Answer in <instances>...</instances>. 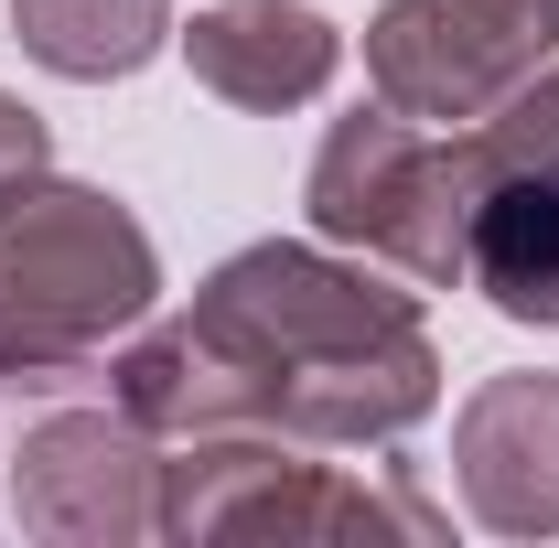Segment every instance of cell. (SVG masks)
Listing matches in <instances>:
<instances>
[{
    "label": "cell",
    "mask_w": 559,
    "mask_h": 548,
    "mask_svg": "<svg viewBox=\"0 0 559 548\" xmlns=\"http://www.w3.org/2000/svg\"><path fill=\"white\" fill-rule=\"evenodd\" d=\"M108 398L151 441L290 430L323 452H366L441 409V344L409 290L366 259H334V237H259L205 270L194 312L119 344Z\"/></svg>",
    "instance_id": "obj_1"
},
{
    "label": "cell",
    "mask_w": 559,
    "mask_h": 548,
    "mask_svg": "<svg viewBox=\"0 0 559 548\" xmlns=\"http://www.w3.org/2000/svg\"><path fill=\"white\" fill-rule=\"evenodd\" d=\"M162 248L119 194L33 172L0 194V388H75L151 323Z\"/></svg>",
    "instance_id": "obj_2"
},
{
    "label": "cell",
    "mask_w": 559,
    "mask_h": 548,
    "mask_svg": "<svg viewBox=\"0 0 559 548\" xmlns=\"http://www.w3.org/2000/svg\"><path fill=\"white\" fill-rule=\"evenodd\" d=\"M452 516L419 495L399 463L345 474L323 463V441L290 430H205V441H162V538H441Z\"/></svg>",
    "instance_id": "obj_3"
},
{
    "label": "cell",
    "mask_w": 559,
    "mask_h": 548,
    "mask_svg": "<svg viewBox=\"0 0 559 548\" xmlns=\"http://www.w3.org/2000/svg\"><path fill=\"white\" fill-rule=\"evenodd\" d=\"M301 215H312V237H334L355 259L452 290L463 279V226H474V172H463L452 130H430V119L377 97V108L323 130Z\"/></svg>",
    "instance_id": "obj_4"
},
{
    "label": "cell",
    "mask_w": 559,
    "mask_h": 548,
    "mask_svg": "<svg viewBox=\"0 0 559 548\" xmlns=\"http://www.w3.org/2000/svg\"><path fill=\"white\" fill-rule=\"evenodd\" d=\"M559 55V0H388L366 22V86L430 130L485 119Z\"/></svg>",
    "instance_id": "obj_5"
},
{
    "label": "cell",
    "mask_w": 559,
    "mask_h": 548,
    "mask_svg": "<svg viewBox=\"0 0 559 548\" xmlns=\"http://www.w3.org/2000/svg\"><path fill=\"white\" fill-rule=\"evenodd\" d=\"M11 516L33 538H75V548L162 538V441L119 398L108 409H44L11 441Z\"/></svg>",
    "instance_id": "obj_6"
},
{
    "label": "cell",
    "mask_w": 559,
    "mask_h": 548,
    "mask_svg": "<svg viewBox=\"0 0 559 548\" xmlns=\"http://www.w3.org/2000/svg\"><path fill=\"white\" fill-rule=\"evenodd\" d=\"M452 495L485 538H559V377H485L452 419Z\"/></svg>",
    "instance_id": "obj_7"
},
{
    "label": "cell",
    "mask_w": 559,
    "mask_h": 548,
    "mask_svg": "<svg viewBox=\"0 0 559 548\" xmlns=\"http://www.w3.org/2000/svg\"><path fill=\"white\" fill-rule=\"evenodd\" d=\"M183 44V65H194V86L205 97H226V108H312L323 86H334V65H345V33L323 22V11H301V0H215V11H194V33H173Z\"/></svg>",
    "instance_id": "obj_8"
},
{
    "label": "cell",
    "mask_w": 559,
    "mask_h": 548,
    "mask_svg": "<svg viewBox=\"0 0 559 548\" xmlns=\"http://www.w3.org/2000/svg\"><path fill=\"white\" fill-rule=\"evenodd\" d=\"M463 290H485L506 323L559 334V162L549 172H506L474 194L463 226Z\"/></svg>",
    "instance_id": "obj_9"
},
{
    "label": "cell",
    "mask_w": 559,
    "mask_h": 548,
    "mask_svg": "<svg viewBox=\"0 0 559 548\" xmlns=\"http://www.w3.org/2000/svg\"><path fill=\"white\" fill-rule=\"evenodd\" d=\"M11 44L66 86H108L173 44V0H11Z\"/></svg>",
    "instance_id": "obj_10"
},
{
    "label": "cell",
    "mask_w": 559,
    "mask_h": 548,
    "mask_svg": "<svg viewBox=\"0 0 559 548\" xmlns=\"http://www.w3.org/2000/svg\"><path fill=\"white\" fill-rule=\"evenodd\" d=\"M33 172H55V140H44V119L0 86V194H11V183H33Z\"/></svg>",
    "instance_id": "obj_11"
}]
</instances>
